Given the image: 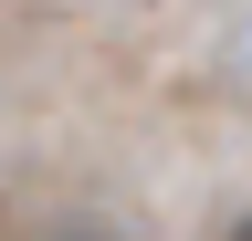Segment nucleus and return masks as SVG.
<instances>
[{
	"mask_svg": "<svg viewBox=\"0 0 252 241\" xmlns=\"http://www.w3.org/2000/svg\"><path fill=\"white\" fill-rule=\"evenodd\" d=\"M220 74H231V95L252 105V11L231 21V42H220Z\"/></svg>",
	"mask_w": 252,
	"mask_h": 241,
	"instance_id": "nucleus-1",
	"label": "nucleus"
},
{
	"mask_svg": "<svg viewBox=\"0 0 252 241\" xmlns=\"http://www.w3.org/2000/svg\"><path fill=\"white\" fill-rule=\"evenodd\" d=\"M200 241H252V189H242V199H220V210H210V231H200Z\"/></svg>",
	"mask_w": 252,
	"mask_h": 241,
	"instance_id": "nucleus-2",
	"label": "nucleus"
},
{
	"mask_svg": "<svg viewBox=\"0 0 252 241\" xmlns=\"http://www.w3.org/2000/svg\"><path fill=\"white\" fill-rule=\"evenodd\" d=\"M42 241H116V231H94V220H63V231H42Z\"/></svg>",
	"mask_w": 252,
	"mask_h": 241,
	"instance_id": "nucleus-3",
	"label": "nucleus"
}]
</instances>
